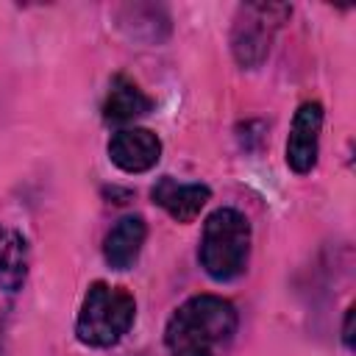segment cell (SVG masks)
Here are the masks:
<instances>
[{"label":"cell","instance_id":"6da1fadb","mask_svg":"<svg viewBox=\"0 0 356 356\" xmlns=\"http://www.w3.org/2000/svg\"><path fill=\"white\" fill-rule=\"evenodd\" d=\"M239 328L236 306L220 295L184 300L164 325L170 356H225Z\"/></svg>","mask_w":356,"mask_h":356},{"label":"cell","instance_id":"7a4b0ae2","mask_svg":"<svg viewBox=\"0 0 356 356\" xmlns=\"http://www.w3.org/2000/svg\"><path fill=\"white\" fill-rule=\"evenodd\" d=\"M200 267L214 281H234L248 270L250 261V222L239 209H214L200 234L197 248Z\"/></svg>","mask_w":356,"mask_h":356},{"label":"cell","instance_id":"3957f363","mask_svg":"<svg viewBox=\"0 0 356 356\" xmlns=\"http://www.w3.org/2000/svg\"><path fill=\"white\" fill-rule=\"evenodd\" d=\"M136 320V300L128 289L95 281L81 303L75 320V337L89 348L117 345Z\"/></svg>","mask_w":356,"mask_h":356},{"label":"cell","instance_id":"277c9868","mask_svg":"<svg viewBox=\"0 0 356 356\" xmlns=\"http://www.w3.org/2000/svg\"><path fill=\"white\" fill-rule=\"evenodd\" d=\"M292 14L284 3H245L236 8L234 28H231V53L239 67L253 70L259 67L273 44L275 31Z\"/></svg>","mask_w":356,"mask_h":356},{"label":"cell","instance_id":"5b68a950","mask_svg":"<svg viewBox=\"0 0 356 356\" xmlns=\"http://www.w3.org/2000/svg\"><path fill=\"white\" fill-rule=\"evenodd\" d=\"M320 131H323V106L317 100H309L295 111L289 125L286 164L292 172L306 175L314 170L320 153Z\"/></svg>","mask_w":356,"mask_h":356},{"label":"cell","instance_id":"8992f818","mask_svg":"<svg viewBox=\"0 0 356 356\" xmlns=\"http://www.w3.org/2000/svg\"><path fill=\"white\" fill-rule=\"evenodd\" d=\"M108 159L122 172H147L161 159V139L150 128H122L108 139Z\"/></svg>","mask_w":356,"mask_h":356},{"label":"cell","instance_id":"52a82bcc","mask_svg":"<svg viewBox=\"0 0 356 356\" xmlns=\"http://www.w3.org/2000/svg\"><path fill=\"white\" fill-rule=\"evenodd\" d=\"M153 203H159L175 222H192L211 197L206 184H178L172 175H164L153 186Z\"/></svg>","mask_w":356,"mask_h":356},{"label":"cell","instance_id":"ba28073f","mask_svg":"<svg viewBox=\"0 0 356 356\" xmlns=\"http://www.w3.org/2000/svg\"><path fill=\"white\" fill-rule=\"evenodd\" d=\"M147 239V225L139 214H125L114 222V228L103 239V259L111 270H128L142 253Z\"/></svg>","mask_w":356,"mask_h":356},{"label":"cell","instance_id":"9c48e42d","mask_svg":"<svg viewBox=\"0 0 356 356\" xmlns=\"http://www.w3.org/2000/svg\"><path fill=\"white\" fill-rule=\"evenodd\" d=\"M153 108V100L128 78V75H114L103 100V117L108 122H134L145 117Z\"/></svg>","mask_w":356,"mask_h":356},{"label":"cell","instance_id":"30bf717a","mask_svg":"<svg viewBox=\"0 0 356 356\" xmlns=\"http://www.w3.org/2000/svg\"><path fill=\"white\" fill-rule=\"evenodd\" d=\"M28 275V242L19 231H0V289L17 292Z\"/></svg>","mask_w":356,"mask_h":356},{"label":"cell","instance_id":"8fae6325","mask_svg":"<svg viewBox=\"0 0 356 356\" xmlns=\"http://www.w3.org/2000/svg\"><path fill=\"white\" fill-rule=\"evenodd\" d=\"M342 342L345 348H353V309L345 312V323H342Z\"/></svg>","mask_w":356,"mask_h":356}]
</instances>
